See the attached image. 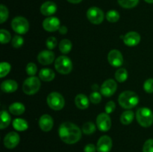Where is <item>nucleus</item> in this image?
<instances>
[{
  "instance_id": "17",
  "label": "nucleus",
  "mask_w": 153,
  "mask_h": 152,
  "mask_svg": "<svg viewBox=\"0 0 153 152\" xmlns=\"http://www.w3.org/2000/svg\"><path fill=\"white\" fill-rule=\"evenodd\" d=\"M55 60V54L50 50L42 51L37 56V61L42 65H49Z\"/></svg>"
},
{
  "instance_id": "31",
  "label": "nucleus",
  "mask_w": 153,
  "mask_h": 152,
  "mask_svg": "<svg viewBox=\"0 0 153 152\" xmlns=\"http://www.w3.org/2000/svg\"><path fill=\"white\" fill-rule=\"evenodd\" d=\"M10 40H11V35L9 31L5 29L0 30V42L2 44L7 43L10 41Z\"/></svg>"
},
{
  "instance_id": "11",
  "label": "nucleus",
  "mask_w": 153,
  "mask_h": 152,
  "mask_svg": "<svg viewBox=\"0 0 153 152\" xmlns=\"http://www.w3.org/2000/svg\"><path fill=\"white\" fill-rule=\"evenodd\" d=\"M108 63L114 67H120L123 64L124 60L122 53L117 49L110 51L108 55Z\"/></svg>"
},
{
  "instance_id": "36",
  "label": "nucleus",
  "mask_w": 153,
  "mask_h": 152,
  "mask_svg": "<svg viewBox=\"0 0 153 152\" xmlns=\"http://www.w3.org/2000/svg\"><path fill=\"white\" fill-rule=\"evenodd\" d=\"M57 44H58V41H57V39L55 37H49L46 40V46L49 50H52V49H55L56 47Z\"/></svg>"
},
{
  "instance_id": "19",
  "label": "nucleus",
  "mask_w": 153,
  "mask_h": 152,
  "mask_svg": "<svg viewBox=\"0 0 153 152\" xmlns=\"http://www.w3.org/2000/svg\"><path fill=\"white\" fill-rule=\"evenodd\" d=\"M18 84L14 80H6L1 83V89L5 93H11L17 89Z\"/></svg>"
},
{
  "instance_id": "1",
  "label": "nucleus",
  "mask_w": 153,
  "mask_h": 152,
  "mask_svg": "<svg viewBox=\"0 0 153 152\" xmlns=\"http://www.w3.org/2000/svg\"><path fill=\"white\" fill-rule=\"evenodd\" d=\"M58 135L61 139L67 144L72 145L78 142L82 138V130L75 124L66 122L58 128Z\"/></svg>"
},
{
  "instance_id": "27",
  "label": "nucleus",
  "mask_w": 153,
  "mask_h": 152,
  "mask_svg": "<svg viewBox=\"0 0 153 152\" xmlns=\"http://www.w3.org/2000/svg\"><path fill=\"white\" fill-rule=\"evenodd\" d=\"M115 78L120 83H123L128 78V72L126 69H119L115 72Z\"/></svg>"
},
{
  "instance_id": "5",
  "label": "nucleus",
  "mask_w": 153,
  "mask_h": 152,
  "mask_svg": "<svg viewBox=\"0 0 153 152\" xmlns=\"http://www.w3.org/2000/svg\"><path fill=\"white\" fill-rule=\"evenodd\" d=\"M55 67L57 72L62 75H67L73 69V63L67 56H60L55 60Z\"/></svg>"
},
{
  "instance_id": "39",
  "label": "nucleus",
  "mask_w": 153,
  "mask_h": 152,
  "mask_svg": "<svg viewBox=\"0 0 153 152\" xmlns=\"http://www.w3.org/2000/svg\"><path fill=\"white\" fill-rule=\"evenodd\" d=\"M143 152H153V139H149L144 142Z\"/></svg>"
},
{
  "instance_id": "42",
  "label": "nucleus",
  "mask_w": 153,
  "mask_h": 152,
  "mask_svg": "<svg viewBox=\"0 0 153 152\" xmlns=\"http://www.w3.org/2000/svg\"><path fill=\"white\" fill-rule=\"evenodd\" d=\"M59 32L61 34H66L67 33V28L65 26H61L59 28Z\"/></svg>"
},
{
  "instance_id": "25",
  "label": "nucleus",
  "mask_w": 153,
  "mask_h": 152,
  "mask_svg": "<svg viewBox=\"0 0 153 152\" xmlns=\"http://www.w3.org/2000/svg\"><path fill=\"white\" fill-rule=\"evenodd\" d=\"M73 48V43L68 39H64L59 43V50L63 54H68Z\"/></svg>"
},
{
  "instance_id": "41",
  "label": "nucleus",
  "mask_w": 153,
  "mask_h": 152,
  "mask_svg": "<svg viewBox=\"0 0 153 152\" xmlns=\"http://www.w3.org/2000/svg\"><path fill=\"white\" fill-rule=\"evenodd\" d=\"M96 151H97V147L95 146V145L92 144V143L86 145L85 147L84 148V151L85 152H96Z\"/></svg>"
},
{
  "instance_id": "22",
  "label": "nucleus",
  "mask_w": 153,
  "mask_h": 152,
  "mask_svg": "<svg viewBox=\"0 0 153 152\" xmlns=\"http://www.w3.org/2000/svg\"><path fill=\"white\" fill-rule=\"evenodd\" d=\"M25 108L23 104L20 102H14L9 106V111L15 116H19L24 113Z\"/></svg>"
},
{
  "instance_id": "14",
  "label": "nucleus",
  "mask_w": 153,
  "mask_h": 152,
  "mask_svg": "<svg viewBox=\"0 0 153 152\" xmlns=\"http://www.w3.org/2000/svg\"><path fill=\"white\" fill-rule=\"evenodd\" d=\"M19 135L16 132L8 133L4 138V147L8 149H13L18 145L19 142Z\"/></svg>"
},
{
  "instance_id": "3",
  "label": "nucleus",
  "mask_w": 153,
  "mask_h": 152,
  "mask_svg": "<svg viewBox=\"0 0 153 152\" xmlns=\"http://www.w3.org/2000/svg\"><path fill=\"white\" fill-rule=\"evenodd\" d=\"M136 119L140 126L149 128L153 124V113L148 107H140L136 112Z\"/></svg>"
},
{
  "instance_id": "16",
  "label": "nucleus",
  "mask_w": 153,
  "mask_h": 152,
  "mask_svg": "<svg viewBox=\"0 0 153 152\" xmlns=\"http://www.w3.org/2000/svg\"><path fill=\"white\" fill-rule=\"evenodd\" d=\"M54 125V121L52 116L48 114H44L40 116L39 119V126L44 132H49L52 129Z\"/></svg>"
},
{
  "instance_id": "38",
  "label": "nucleus",
  "mask_w": 153,
  "mask_h": 152,
  "mask_svg": "<svg viewBox=\"0 0 153 152\" xmlns=\"http://www.w3.org/2000/svg\"><path fill=\"white\" fill-rule=\"evenodd\" d=\"M102 96L100 92L94 91L90 95V101L93 103V104H99L101 101Z\"/></svg>"
},
{
  "instance_id": "2",
  "label": "nucleus",
  "mask_w": 153,
  "mask_h": 152,
  "mask_svg": "<svg viewBox=\"0 0 153 152\" xmlns=\"http://www.w3.org/2000/svg\"><path fill=\"white\" fill-rule=\"evenodd\" d=\"M118 102L123 108L131 109L138 104L139 97L133 91H124L119 95Z\"/></svg>"
},
{
  "instance_id": "23",
  "label": "nucleus",
  "mask_w": 153,
  "mask_h": 152,
  "mask_svg": "<svg viewBox=\"0 0 153 152\" xmlns=\"http://www.w3.org/2000/svg\"><path fill=\"white\" fill-rule=\"evenodd\" d=\"M12 125H13V128L17 131H25L28 128V122L25 119H19V118L15 119L13 121Z\"/></svg>"
},
{
  "instance_id": "32",
  "label": "nucleus",
  "mask_w": 153,
  "mask_h": 152,
  "mask_svg": "<svg viewBox=\"0 0 153 152\" xmlns=\"http://www.w3.org/2000/svg\"><path fill=\"white\" fill-rule=\"evenodd\" d=\"M10 63L7 62H1L0 64V77H4L10 72Z\"/></svg>"
},
{
  "instance_id": "26",
  "label": "nucleus",
  "mask_w": 153,
  "mask_h": 152,
  "mask_svg": "<svg viewBox=\"0 0 153 152\" xmlns=\"http://www.w3.org/2000/svg\"><path fill=\"white\" fill-rule=\"evenodd\" d=\"M11 122V118L10 114L5 110H2L1 112V123H0V128L4 129L9 126Z\"/></svg>"
},
{
  "instance_id": "7",
  "label": "nucleus",
  "mask_w": 153,
  "mask_h": 152,
  "mask_svg": "<svg viewBox=\"0 0 153 152\" xmlns=\"http://www.w3.org/2000/svg\"><path fill=\"white\" fill-rule=\"evenodd\" d=\"M12 29L18 34H25L29 30V23L23 16H16L10 23Z\"/></svg>"
},
{
  "instance_id": "28",
  "label": "nucleus",
  "mask_w": 153,
  "mask_h": 152,
  "mask_svg": "<svg viewBox=\"0 0 153 152\" xmlns=\"http://www.w3.org/2000/svg\"><path fill=\"white\" fill-rule=\"evenodd\" d=\"M120 13L116 10H110L106 13V19L109 22L114 23L120 19Z\"/></svg>"
},
{
  "instance_id": "4",
  "label": "nucleus",
  "mask_w": 153,
  "mask_h": 152,
  "mask_svg": "<svg viewBox=\"0 0 153 152\" xmlns=\"http://www.w3.org/2000/svg\"><path fill=\"white\" fill-rule=\"evenodd\" d=\"M40 86H41V83L38 77L35 76H30L23 82L22 90L26 95H31L38 92Z\"/></svg>"
},
{
  "instance_id": "21",
  "label": "nucleus",
  "mask_w": 153,
  "mask_h": 152,
  "mask_svg": "<svg viewBox=\"0 0 153 152\" xmlns=\"http://www.w3.org/2000/svg\"><path fill=\"white\" fill-rule=\"evenodd\" d=\"M55 72H54L53 70L51 69H42L40 71V72H39V77H40L43 81H52V80L55 78Z\"/></svg>"
},
{
  "instance_id": "34",
  "label": "nucleus",
  "mask_w": 153,
  "mask_h": 152,
  "mask_svg": "<svg viewBox=\"0 0 153 152\" xmlns=\"http://www.w3.org/2000/svg\"><path fill=\"white\" fill-rule=\"evenodd\" d=\"M24 40L20 35H15L11 40V45L13 47L18 49L23 45Z\"/></svg>"
},
{
  "instance_id": "10",
  "label": "nucleus",
  "mask_w": 153,
  "mask_h": 152,
  "mask_svg": "<svg viewBox=\"0 0 153 152\" xmlns=\"http://www.w3.org/2000/svg\"><path fill=\"white\" fill-rule=\"evenodd\" d=\"M117 89V83L113 79H108L103 82L100 88L102 95L105 97H111L116 92Z\"/></svg>"
},
{
  "instance_id": "6",
  "label": "nucleus",
  "mask_w": 153,
  "mask_h": 152,
  "mask_svg": "<svg viewBox=\"0 0 153 152\" xmlns=\"http://www.w3.org/2000/svg\"><path fill=\"white\" fill-rule=\"evenodd\" d=\"M48 106L54 110H61L65 105V100L59 92H52L49 94L46 98Z\"/></svg>"
},
{
  "instance_id": "37",
  "label": "nucleus",
  "mask_w": 153,
  "mask_h": 152,
  "mask_svg": "<svg viewBox=\"0 0 153 152\" xmlns=\"http://www.w3.org/2000/svg\"><path fill=\"white\" fill-rule=\"evenodd\" d=\"M143 89L147 93H153V78H149L143 83Z\"/></svg>"
},
{
  "instance_id": "15",
  "label": "nucleus",
  "mask_w": 153,
  "mask_h": 152,
  "mask_svg": "<svg viewBox=\"0 0 153 152\" xmlns=\"http://www.w3.org/2000/svg\"><path fill=\"white\" fill-rule=\"evenodd\" d=\"M140 42V35L135 31H130L124 35L123 43L129 47L137 46Z\"/></svg>"
},
{
  "instance_id": "35",
  "label": "nucleus",
  "mask_w": 153,
  "mask_h": 152,
  "mask_svg": "<svg viewBox=\"0 0 153 152\" xmlns=\"http://www.w3.org/2000/svg\"><path fill=\"white\" fill-rule=\"evenodd\" d=\"M37 70V67L34 63H28L26 66V72L29 76H34Z\"/></svg>"
},
{
  "instance_id": "30",
  "label": "nucleus",
  "mask_w": 153,
  "mask_h": 152,
  "mask_svg": "<svg viewBox=\"0 0 153 152\" xmlns=\"http://www.w3.org/2000/svg\"><path fill=\"white\" fill-rule=\"evenodd\" d=\"M82 130L84 134H87V135H90V134H92L93 133L95 132L96 126L92 122H88L84 124Z\"/></svg>"
},
{
  "instance_id": "43",
  "label": "nucleus",
  "mask_w": 153,
  "mask_h": 152,
  "mask_svg": "<svg viewBox=\"0 0 153 152\" xmlns=\"http://www.w3.org/2000/svg\"><path fill=\"white\" fill-rule=\"evenodd\" d=\"M67 1L73 4H78V3H80L82 0H67Z\"/></svg>"
},
{
  "instance_id": "13",
  "label": "nucleus",
  "mask_w": 153,
  "mask_h": 152,
  "mask_svg": "<svg viewBox=\"0 0 153 152\" xmlns=\"http://www.w3.org/2000/svg\"><path fill=\"white\" fill-rule=\"evenodd\" d=\"M113 146L112 139L110 137L104 135L99 139L97 145L98 152H110Z\"/></svg>"
},
{
  "instance_id": "12",
  "label": "nucleus",
  "mask_w": 153,
  "mask_h": 152,
  "mask_svg": "<svg viewBox=\"0 0 153 152\" xmlns=\"http://www.w3.org/2000/svg\"><path fill=\"white\" fill-rule=\"evenodd\" d=\"M43 27L46 31L53 32L59 30V28H61V22L58 18L55 16H49L43 20Z\"/></svg>"
},
{
  "instance_id": "8",
  "label": "nucleus",
  "mask_w": 153,
  "mask_h": 152,
  "mask_svg": "<svg viewBox=\"0 0 153 152\" xmlns=\"http://www.w3.org/2000/svg\"><path fill=\"white\" fill-rule=\"evenodd\" d=\"M88 19L94 25H100L104 20V13L97 7H91L87 11Z\"/></svg>"
},
{
  "instance_id": "44",
  "label": "nucleus",
  "mask_w": 153,
  "mask_h": 152,
  "mask_svg": "<svg viewBox=\"0 0 153 152\" xmlns=\"http://www.w3.org/2000/svg\"><path fill=\"white\" fill-rule=\"evenodd\" d=\"M144 1L147 3H150V4L153 3V0H144Z\"/></svg>"
},
{
  "instance_id": "29",
  "label": "nucleus",
  "mask_w": 153,
  "mask_h": 152,
  "mask_svg": "<svg viewBox=\"0 0 153 152\" xmlns=\"http://www.w3.org/2000/svg\"><path fill=\"white\" fill-rule=\"evenodd\" d=\"M118 4L124 8H132L139 2V0H117Z\"/></svg>"
},
{
  "instance_id": "33",
  "label": "nucleus",
  "mask_w": 153,
  "mask_h": 152,
  "mask_svg": "<svg viewBox=\"0 0 153 152\" xmlns=\"http://www.w3.org/2000/svg\"><path fill=\"white\" fill-rule=\"evenodd\" d=\"M8 16L9 12L7 7L4 6V4H1L0 5V22L4 23L8 18Z\"/></svg>"
},
{
  "instance_id": "9",
  "label": "nucleus",
  "mask_w": 153,
  "mask_h": 152,
  "mask_svg": "<svg viewBox=\"0 0 153 152\" xmlns=\"http://www.w3.org/2000/svg\"><path fill=\"white\" fill-rule=\"evenodd\" d=\"M97 126L100 131L106 132L111 128V119L109 114L106 113H102L98 115L97 118Z\"/></svg>"
},
{
  "instance_id": "18",
  "label": "nucleus",
  "mask_w": 153,
  "mask_h": 152,
  "mask_svg": "<svg viewBox=\"0 0 153 152\" xmlns=\"http://www.w3.org/2000/svg\"><path fill=\"white\" fill-rule=\"evenodd\" d=\"M40 13L46 16H50L57 11V5L52 1H45L40 6Z\"/></svg>"
},
{
  "instance_id": "24",
  "label": "nucleus",
  "mask_w": 153,
  "mask_h": 152,
  "mask_svg": "<svg viewBox=\"0 0 153 152\" xmlns=\"http://www.w3.org/2000/svg\"><path fill=\"white\" fill-rule=\"evenodd\" d=\"M134 118V114L131 110H126L123 112L120 116V122L123 125H128L133 122Z\"/></svg>"
},
{
  "instance_id": "40",
  "label": "nucleus",
  "mask_w": 153,
  "mask_h": 152,
  "mask_svg": "<svg viewBox=\"0 0 153 152\" xmlns=\"http://www.w3.org/2000/svg\"><path fill=\"white\" fill-rule=\"evenodd\" d=\"M115 108H116V104H115V103L113 101H110L106 104L105 110L106 113L111 114V113H112L114 111Z\"/></svg>"
},
{
  "instance_id": "20",
  "label": "nucleus",
  "mask_w": 153,
  "mask_h": 152,
  "mask_svg": "<svg viewBox=\"0 0 153 152\" xmlns=\"http://www.w3.org/2000/svg\"><path fill=\"white\" fill-rule=\"evenodd\" d=\"M75 104L78 108L85 110L89 107V98L85 94H78L75 98Z\"/></svg>"
}]
</instances>
